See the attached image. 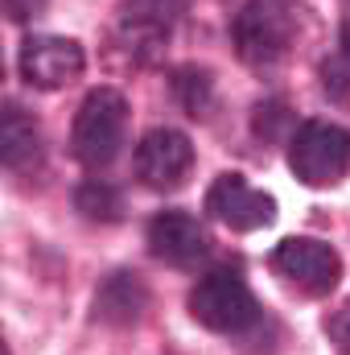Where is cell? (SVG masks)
<instances>
[{
    "label": "cell",
    "instance_id": "7a4b0ae2",
    "mask_svg": "<svg viewBox=\"0 0 350 355\" xmlns=\"http://www.w3.org/2000/svg\"><path fill=\"white\" fill-rule=\"evenodd\" d=\"M124 132H128L124 95L111 87H95L79 103V116H75V128H71V153L87 170H107L124 149Z\"/></svg>",
    "mask_w": 350,
    "mask_h": 355
},
{
    "label": "cell",
    "instance_id": "9a60e30c",
    "mask_svg": "<svg viewBox=\"0 0 350 355\" xmlns=\"http://www.w3.org/2000/svg\"><path fill=\"white\" fill-rule=\"evenodd\" d=\"M177 95L190 116H206L210 107V75L206 71H181L177 75Z\"/></svg>",
    "mask_w": 350,
    "mask_h": 355
},
{
    "label": "cell",
    "instance_id": "277c9868",
    "mask_svg": "<svg viewBox=\"0 0 350 355\" xmlns=\"http://www.w3.org/2000/svg\"><path fill=\"white\" fill-rule=\"evenodd\" d=\"M288 170L305 186H334L350 170V132L326 120H309L288 141Z\"/></svg>",
    "mask_w": 350,
    "mask_h": 355
},
{
    "label": "cell",
    "instance_id": "5b68a950",
    "mask_svg": "<svg viewBox=\"0 0 350 355\" xmlns=\"http://www.w3.org/2000/svg\"><path fill=\"white\" fill-rule=\"evenodd\" d=\"M268 265H272V272H276L288 289H297V293H305V297H326V293H334L338 281H342V257H338L330 244L309 240V236H288V240H280V244L272 248Z\"/></svg>",
    "mask_w": 350,
    "mask_h": 355
},
{
    "label": "cell",
    "instance_id": "e0dca14e",
    "mask_svg": "<svg viewBox=\"0 0 350 355\" xmlns=\"http://www.w3.org/2000/svg\"><path fill=\"white\" fill-rule=\"evenodd\" d=\"M4 8H8L12 21H29V17H37L46 8V0H4Z\"/></svg>",
    "mask_w": 350,
    "mask_h": 355
},
{
    "label": "cell",
    "instance_id": "8992f818",
    "mask_svg": "<svg viewBox=\"0 0 350 355\" xmlns=\"http://www.w3.org/2000/svg\"><path fill=\"white\" fill-rule=\"evenodd\" d=\"M206 215L231 232H260L276 219V198L256 190L243 174H219L206 190Z\"/></svg>",
    "mask_w": 350,
    "mask_h": 355
},
{
    "label": "cell",
    "instance_id": "7c38bea8",
    "mask_svg": "<svg viewBox=\"0 0 350 355\" xmlns=\"http://www.w3.org/2000/svg\"><path fill=\"white\" fill-rule=\"evenodd\" d=\"M181 0H132L124 12V33L128 37H145V42H161L174 25Z\"/></svg>",
    "mask_w": 350,
    "mask_h": 355
},
{
    "label": "cell",
    "instance_id": "3957f363",
    "mask_svg": "<svg viewBox=\"0 0 350 355\" xmlns=\"http://www.w3.org/2000/svg\"><path fill=\"white\" fill-rule=\"evenodd\" d=\"M297 33H301V8L284 0H252L235 17V50L248 67H260V71L288 58V50L297 46Z\"/></svg>",
    "mask_w": 350,
    "mask_h": 355
},
{
    "label": "cell",
    "instance_id": "ac0fdd59",
    "mask_svg": "<svg viewBox=\"0 0 350 355\" xmlns=\"http://www.w3.org/2000/svg\"><path fill=\"white\" fill-rule=\"evenodd\" d=\"M347 4H350V0H347Z\"/></svg>",
    "mask_w": 350,
    "mask_h": 355
},
{
    "label": "cell",
    "instance_id": "9c48e42d",
    "mask_svg": "<svg viewBox=\"0 0 350 355\" xmlns=\"http://www.w3.org/2000/svg\"><path fill=\"white\" fill-rule=\"evenodd\" d=\"M149 252L174 268H194L198 261H206L210 236H206V227L194 215H185V211H161L149 223Z\"/></svg>",
    "mask_w": 350,
    "mask_h": 355
},
{
    "label": "cell",
    "instance_id": "2e32d148",
    "mask_svg": "<svg viewBox=\"0 0 350 355\" xmlns=\"http://www.w3.org/2000/svg\"><path fill=\"white\" fill-rule=\"evenodd\" d=\"M326 335H330V343L338 347V355H350V297L338 306V310H330Z\"/></svg>",
    "mask_w": 350,
    "mask_h": 355
},
{
    "label": "cell",
    "instance_id": "52a82bcc",
    "mask_svg": "<svg viewBox=\"0 0 350 355\" xmlns=\"http://www.w3.org/2000/svg\"><path fill=\"white\" fill-rule=\"evenodd\" d=\"M17 67L25 75V83L37 91H58L75 83L87 67V54L75 37H29L17 54Z\"/></svg>",
    "mask_w": 350,
    "mask_h": 355
},
{
    "label": "cell",
    "instance_id": "30bf717a",
    "mask_svg": "<svg viewBox=\"0 0 350 355\" xmlns=\"http://www.w3.org/2000/svg\"><path fill=\"white\" fill-rule=\"evenodd\" d=\"M42 153V137H37V124L25 116V107L17 103H4V120H0V157L8 170H25L33 166Z\"/></svg>",
    "mask_w": 350,
    "mask_h": 355
},
{
    "label": "cell",
    "instance_id": "5bb4252c",
    "mask_svg": "<svg viewBox=\"0 0 350 355\" xmlns=\"http://www.w3.org/2000/svg\"><path fill=\"white\" fill-rule=\"evenodd\" d=\"M322 91L338 103L350 99V21L338 33V46L330 50V58L322 62Z\"/></svg>",
    "mask_w": 350,
    "mask_h": 355
},
{
    "label": "cell",
    "instance_id": "6da1fadb",
    "mask_svg": "<svg viewBox=\"0 0 350 355\" xmlns=\"http://www.w3.org/2000/svg\"><path fill=\"white\" fill-rule=\"evenodd\" d=\"M190 314H194L206 331H214V335H235V339L252 335L264 318L256 293L248 289V281H243L235 268H214V272H206V277L194 285V293H190Z\"/></svg>",
    "mask_w": 350,
    "mask_h": 355
},
{
    "label": "cell",
    "instance_id": "ba28073f",
    "mask_svg": "<svg viewBox=\"0 0 350 355\" xmlns=\"http://www.w3.org/2000/svg\"><path fill=\"white\" fill-rule=\"evenodd\" d=\"M194 170V145L177 128H153L136 145V178L149 190H177Z\"/></svg>",
    "mask_w": 350,
    "mask_h": 355
},
{
    "label": "cell",
    "instance_id": "4fadbf2b",
    "mask_svg": "<svg viewBox=\"0 0 350 355\" xmlns=\"http://www.w3.org/2000/svg\"><path fill=\"white\" fill-rule=\"evenodd\" d=\"M75 207H79L87 219H99V223H116V219H120V211H124L120 190H116V186H107L103 178H87V182L79 186Z\"/></svg>",
    "mask_w": 350,
    "mask_h": 355
},
{
    "label": "cell",
    "instance_id": "8fae6325",
    "mask_svg": "<svg viewBox=\"0 0 350 355\" xmlns=\"http://www.w3.org/2000/svg\"><path fill=\"white\" fill-rule=\"evenodd\" d=\"M95 310L103 322H136L140 310H145V285L132 277V272H116L99 297H95Z\"/></svg>",
    "mask_w": 350,
    "mask_h": 355
}]
</instances>
